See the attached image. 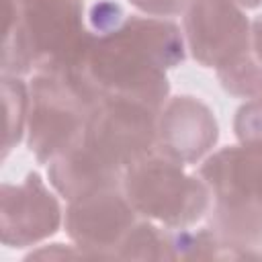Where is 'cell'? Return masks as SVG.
<instances>
[{"label": "cell", "mask_w": 262, "mask_h": 262, "mask_svg": "<svg viewBox=\"0 0 262 262\" xmlns=\"http://www.w3.org/2000/svg\"><path fill=\"white\" fill-rule=\"evenodd\" d=\"M121 186L141 217L170 229L196 225L213 203L207 182L158 147L125 168Z\"/></svg>", "instance_id": "6da1fadb"}, {"label": "cell", "mask_w": 262, "mask_h": 262, "mask_svg": "<svg viewBox=\"0 0 262 262\" xmlns=\"http://www.w3.org/2000/svg\"><path fill=\"white\" fill-rule=\"evenodd\" d=\"M80 84L94 100L125 98L160 113L170 98V82L162 70L121 27L94 35L86 53Z\"/></svg>", "instance_id": "7a4b0ae2"}, {"label": "cell", "mask_w": 262, "mask_h": 262, "mask_svg": "<svg viewBox=\"0 0 262 262\" xmlns=\"http://www.w3.org/2000/svg\"><path fill=\"white\" fill-rule=\"evenodd\" d=\"M33 55L35 72L47 70L78 80L94 33L84 0H10Z\"/></svg>", "instance_id": "3957f363"}, {"label": "cell", "mask_w": 262, "mask_h": 262, "mask_svg": "<svg viewBox=\"0 0 262 262\" xmlns=\"http://www.w3.org/2000/svg\"><path fill=\"white\" fill-rule=\"evenodd\" d=\"M29 94L27 145L39 164H49L82 137L88 115L98 102L72 78L47 70L33 72Z\"/></svg>", "instance_id": "277c9868"}, {"label": "cell", "mask_w": 262, "mask_h": 262, "mask_svg": "<svg viewBox=\"0 0 262 262\" xmlns=\"http://www.w3.org/2000/svg\"><path fill=\"white\" fill-rule=\"evenodd\" d=\"M158 113L125 98H102L88 115L80 145L113 174L156 149Z\"/></svg>", "instance_id": "5b68a950"}, {"label": "cell", "mask_w": 262, "mask_h": 262, "mask_svg": "<svg viewBox=\"0 0 262 262\" xmlns=\"http://www.w3.org/2000/svg\"><path fill=\"white\" fill-rule=\"evenodd\" d=\"M139 213L127 199L123 186H104L68 201L63 227L74 246L86 258H115L127 231Z\"/></svg>", "instance_id": "8992f818"}, {"label": "cell", "mask_w": 262, "mask_h": 262, "mask_svg": "<svg viewBox=\"0 0 262 262\" xmlns=\"http://www.w3.org/2000/svg\"><path fill=\"white\" fill-rule=\"evenodd\" d=\"M182 33L192 59L211 70L252 49V23L233 0H190Z\"/></svg>", "instance_id": "52a82bcc"}, {"label": "cell", "mask_w": 262, "mask_h": 262, "mask_svg": "<svg viewBox=\"0 0 262 262\" xmlns=\"http://www.w3.org/2000/svg\"><path fill=\"white\" fill-rule=\"evenodd\" d=\"M63 223L57 196L39 172H29L23 182L2 184L0 239L6 248H33L53 237Z\"/></svg>", "instance_id": "ba28073f"}, {"label": "cell", "mask_w": 262, "mask_h": 262, "mask_svg": "<svg viewBox=\"0 0 262 262\" xmlns=\"http://www.w3.org/2000/svg\"><path fill=\"white\" fill-rule=\"evenodd\" d=\"M219 141L215 113L201 98L180 94L168 98L158 113L156 147L184 166L203 162Z\"/></svg>", "instance_id": "9c48e42d"}, {"label": "cell", "mask_w": 262, "mask_h": 262, "mask_svg": "<svg viewBox=\"0 0 262 262\" xmlns=\"http://www.w3.org/2000/svg\"><path fill=\"white\" fill-rule=\"evenodd\" d=\"M213 203L254 207L262 213V143H237L209 154L196 172Z\"/></svg>", "instance_id": "30bf717a"}, {"label": "cell", "mask_w": 262, "mask_h": 262, "mask_svg": "<svg viewBox=\"0 0 262 262\" xmlns=\"http://www.w3.org/2000/svg\"><path fill=\"white\" fill-rule=\"evenodd\" d=\"M47 178L53 190L66 201H74L104 186H119L123 180V176L108 172L94 158H90L80 145V139L47 164Z\"/></svg>", "instance_id": "8fae6325"}, {"label": "cell", "mask_w": 262, "mask_h": 262, "mask_svg": "<svg viewBox=\"0 0 262 262\" xmlns=\"http://www.w3.org/2000/svg\"><path fill=\"white\" fill-rule=\"evenodd\" d=\"M115 258L131 260H174L172 229L151 219L137 221L123 237Z\"/></svg>", "instance_id": "7c38bea8"}, {"label": "cell", "mask_w": 262, "mask_h": 262, "mask_svg": "<svg viewBox=\"0 0 262 262\" xmlns=\"http://www.w3.org/2000/svg\"><path fill=\"white\" fill-rule=\"evenodd\" d=\"M2 98H4V113H6V137H4L2 158L6 160L8 154L27 135V119H29V104H31L29 86L20 80V76L2 74Z\"/></svg>", "instance_id": "4fadbf2b"}, {"label": "cell", "mask_w": 262, "mask_h": 262, "mask_svg": "<svg viewBox=\"0 0 262 262\" xmlns=\"http://www.w3.org/2000/svg\"><path fill=\"white\" fill-rule=\"evenodd\" d=\"M215 74L221 88L235 98L262 96V61L254 55L252 49L221 66L215 70Z\"/></svg>", "instance_id": "5bb4252c"}, {"label": "cell", "mask_w": 262, "mask_h": 262, "mask_svg": "<svg viewBox=\"0 0 262 262\" xmlns=\"http://www.w3.org/2000/svg\"><path fill=\"white\" fill-rule=\"evenodd\" d=\"M172 256L174 260H207V258H233V250L225 246L211 227L201 229H172Z\"/></svg>", "instance_id": "9a60e30c"}, {"label": "cell", "mask_w": 262, "mask_h": 262, "mask_svg": "<svg viewBox=\"0 0 262 262\" xmlns=\"http://www.w3.org/2000/svg\"><path fill=\"white\" fill-rule=\"evenodd\" d=\"M233 133L239 143H262V96L250 98L237 108Z\"/></svg>", "instance_id": "2e32d148"}, {"label": "cell", "mask_w": 262, "mask_h": 262, "mask_svg": "<svg viewBox=\"0 0 262 262\" xmlns=\"http://www.w3.org/2000/svg\"><path fill=\"white\" fill-rule=\"evenodd\" d=\"M125 12L121 8L119 2L115 0H98L90 6L88 14H86V23L88 29L94 35H106L115 29H119L125 23Z\"/></svg>", "instance_id": "e0dca14e"}, {"label": "cell", "mask_w": 262, "mask_h": 262, "mask_svg": "<svg viewBox=\"0 0 262 262\" xmlns=\"http://www.w3.org/2000/svg\"><path fill=\"white\" fill-rule=\"evenodd\" d=\"M129 2L145 16H160V18L184 14V10L190 4V0H129Z\"/></svg>", "instance_id": "ac0fdd59"}, {"label": "cell", "mask_w": 262, "mask_h": 262, "mask_svg": "<svg viewBox=\"0 0 262 262\" xmlns=\"http://www.w3.org/2000/svg\"><path fill=\"white\" fill-rule=\"evenodd\" d=\"M33 258H86V256L78 246L49 244V246H41L39 250H33L31 254H27V260H33Z\"/></svg>", "instance_id": "d6986e66"}, {"label": "cell", "mask_w": 262, "mask_h": 262, "mask_svg": "<svg viewBox=\"0 0 262 262\" xmlns=\"http://www.w3.org/2000/svg\"><path fill=\"white\" fill-rule=\"evenodd\" d=\"M252 51L262 61V14L252 20Z\"/></svg>", "instance_id": "ffe728a7"}, {"label": "cell", "mask_w": 262, "mask_h": 262, "mask_svg": "<svg viewBox=\"0 0 262 262\" xmlns=\"http://www.w3.org/2000/svg\"><path fill=\"white\" fill-rule=\"evenodd\" d=\"M237 6H242L244 10H254V8H260L262 6V0H233Z\"/></svg>", "instance_id": "44dd1931"}]
</instances>
